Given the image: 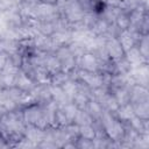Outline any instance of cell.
Returning a JSON list of instances; mask_svg holds the SVG:
<instances>
[{"label":"cell","mask_w":149,"mask_h":149,"mask_svg":"<svg viewBox=\"0 0 149 149\" xmlns=\"http://www.w3.org/2000/svg\"><path fill=\"white\" fill-rule=\"evenodd\" d=\"M99 61L93 54H85L81 58V68L87 72H97L99 69Z\"/></svg>","instance_id":"1"}]
</instances>
